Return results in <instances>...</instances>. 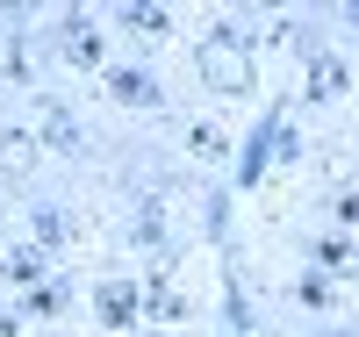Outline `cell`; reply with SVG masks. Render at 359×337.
Instances as JSON below:
<instances>
[{
    "instance_id": "6da1fadb",
    "label": "cell",
    "mask_w": 359,
    "mask_h": 337,
    "mask_svg": "<svg viewBox=\"0 0 359 337\" xmlns=\"http://www.w3.org/2000/svg\"><path fill=\"white\" fill-rule=\"evenodd\" d=\"M201 79L216 86V94H252V50L237 36H208L201 43Z\"/></svg>"
},
{
    "instance_id": "7a4b0ae2",
    "label": "cell",
    "mask_w": 359,
    "mask_h": 337,
    "mask_svg": "<svg viewBox=\"0 0 359 337\" xmlns=\"http://www.w3.org/2000/svg\"><path fill=\"white\" fill-rule=\"evenodd\" d=\"M36 115H43V137H50L57 151H79V122L65 115V101H36Z\"/></svg>"
},
{
    "instance_id": "3957f363",
    "label": "cell",
    "mask_w": 359,
    "mask_h": 337,
    "mask_svg": "<svg viewBox=\"0 0 359 337\" xmlns=\"http://www.w3.org/2000/svg\"><path fill=\"white\" fill-rule=\"evenodd\" d=\"M101 316H108L115 330H130V316H137V287H130V280H108V287H101Z\"/></svg>"
},
{
    "instance_id": "277c9868",
    "label": "cell",
    "mask_w": 359,
    "mask_h": 337,
    "mask_svg": "<svg viewBox=\"0 0 359 337\" xmlns=\"http://www.w3.org/2000/svg\"><path fill=\"white\" fill-rule=\"evenodd\" d=\"M43 151H36V137H22V130H8L0 137V172H29Z\"/></svg>"
},
{
    "instance_id": "5b68a950",
    "label": "cell",
    "mask_w": 359,
    "mask_h": 337,
    "mask_svg": "<svg viewBox=\"0 0 359 337\" xmlns=\"http://www.w3.org/2000/svg\"><path fill=\"white\" fill-rule=\"evenodd\" d=\"M309 94H316V101L345 94V65H338V57H316V65H309Z\"/></svg>"
},
{
    "instance_id": "8992f818",
    "label": "cell",
    "mask_w": 359,
    "mask_h": 337,
    "mask_svg": "<svg viewBox=\"0 0 359 337\" xmlns=\"http://www.w3.org/2000/svg\"><path fill=\"white\" fill-rule=\"evenodd\" d=\"M108 86H115V101H130V108H151V101H158V86L144 79V72H115Z\"/></svg>"
},
{
    "instance_id": "52a82bcc",
    "label": "cell",
    "mask_w": 359,
    "mask_h": 337,
    "mask_svg": "<svg viewBox=\"0 0 359 337\" xmlns=\"http://www.w3.org/2000/svg\"><path fill=\"white\" fill-rule=\"evenodd\" d=\"M65 57H72V65H101V36H94L86 22H72V29H65Z\"/></svg>"
},
{
    "instance_id": "ba28073f",
    "label": "cell",
    "mask_w": 359,
    "mask_h": 337,
    "mask_svg": "<svg viewBox=\"0 0 359 337\" xmlns=\"http://www.w3.org/2000/svg\"><path fill=\"white\" fill-rule=\"evenodd\" d=\"M8 280H15V287H36V280H43V252H15V259H8Z\"/></svg>"
},
{
    "instance_id": "9c48e42d",
    "label": "cell",
    "mask_w": 359,
    "mask_h": 337,
    "mask_svg": "<svg viewBox=\"0 0 359 337\" xmlns=\"http://www.w3.org/2000/svg\"><path fill=\"white\" fill-rule=\"evenodd\" d=\"M36 237L57 244V237H65V216H57V208H43V216H36Z\"/></svg>"
}]
</instances>
